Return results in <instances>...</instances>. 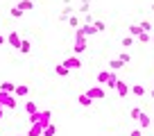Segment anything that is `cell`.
I'll list each match as a JSON object with an SVG mask.
<instances>
[{
  "label": "cell",
  "instance_id": "603a6c76",
  "mask_svg": "<svg viewBox=\"0 0 154 136\" xmlns=\"http://www.w3.org/2000/svg\"><path fill=\"white\" fill-rule=\"evenodd\" d=\"M77 11H82L84 16L91 14V0H82V5H79V9H77Z\"/></svg>",
  "mask_w": 154,
  "mask_h": 136
},
{
  "label": "cell",
  "instance_id": "f1b7e54d",
  "mask_svg": "<svg viewBox=\"0 0 154 136\" xmlns=\"http://www.w3.org/2000/svg\"><path fill=\"white\" fill-rule=\"evenodd\" d=\"M93 27L97 29V32H104L106 29V25H104V20H100V18H95V23H93Z\"/></svg>",
  "mask_w": 154,
  "mask_h": 136
},
{
  "label": "cell",
  "instance_id": "277c9868",
  "mask_svg": "<svg viewBox=\"0 0 154 136\" xmlns=\"http://www.w3.org/2000/svg\"><path fill=\"white\" fill-rule=\"evenodd\" d=\"M86 93H88V97H91V100H104V95H106V93H104V88H102L100 84L91 86V88H88Z\"/></svg>",
  "mask_w": 154,
  "mask_h": 136
},
{
  "label": "cell",
  "instance_id": "9a60e30c",
  "mask_svg": "<svg viewBox=\"0 0 154 136\" xmlns=\"http://www.w3.org/2000/svg\"><path fill=\"white\" fill-rule=\"evenodd\" d=\"M106 66H109V70H111V73H116V70H120V68H122V66H125V63H122V61H120V59L116 57V59H111V61H109V63H106Z\"/></svg>",
  "mask_w": 154,
  "mask_h": 136
},
{
  "label": "cell",
  "instance_id": "4316f807",
  "mask_svg": "<svg viewBox=\"0 0 154 136\" xmlns=\"http://www.w3.org/2000/svg\"><path fill=\"white\" fill-rule=\"evenodd\" d=\"M54 134H57V127H54L52 122H50V125L43 129V136H54Z\"/></svg>",
  "mask_w": 154,
  "mask_h": 136
},
{
  "label": "cell",
  "instance_id": "2e32d148",
  "mask_svg": "<svg viewBox=\"0 0 154 136\" xmlns=\"http://www.w3.org/2000/svg\"><path fill=\"white\" fill-rule=\"evenodd\" d=\"M54 73H57L59 77H68V75H70V68H66L63 63H57V66H54Z\"/></svg>",
  "mask_w": 154,
  "mask_h": 136
},
{
  "label": "cell",
  "instance_id": "ac0fdd59",
  "mask_svg": "<svg viewBox=\"0 0 154 136\" xmlns=\"http://www.w3.org/2000/svg\"><path fill=\"white\" fill-rule=\"evenodd\" d=\"M77 102H79L82 107H91V104H93V100L88 97V93H82V95L77 97Z\"/></svg>",
  "mask_w": 154,
  "mask_h": 136
},
{
  "label": "cell",
  "instance_id": "b9f144b4",
  "mask_svg": "<svg viewBox=\"0 0 154 136\" xmlns=\"http://www.w3.org/2000/svg\"><path fill=\"white\" fill-rule=\"evenodd\" d=\"M152 88H154V82H152Z\"/></svg>",
  "mask_w": 154,
  "mask_h": 136
},
{
  "label": "cell",
  "instance_id": "f546056e",
  "mask_svg": "<svg viewBox=\"0 0 154 136\" xmlns=\"http://www.w3.org/2000/svg\"><path fill=\"white\" fill-rule=\"evenodd\" d=\"M134 41H136L134 36H125V39L120 41V45H122V48H129V45H134Z\"/></svg>",
  "mask_w": 154,
  "mask_h": 136
},
{
  "label": "cell",
  "instance_id": "7c38bea8",
  "mask_svg": "<svg viewBox=\"0 0 154 136\" xmlns=\"http://www.w3.org/2000/svg\"><path fill=\"white\" fill-rule=\"evenodd\" d=\"M27 93H29V86H27V84H16L14 95L18 97V100H20V97H27Z\"/></svg>",
  "mask_w": 154,
  "mask_h": 136
},
{
  "label": "cell",
  "instance_id": "30bf717a",
  "mask_svg": "<svg viewBox=\"0 0 154 136\" xmlns=\"http://www.w3.org/2000/svg\"><path fill=\"white\" fill-rule=\"evenodd\" d=\"M129 91H131V88L120 79V82H118V86H116V93H118V97H127V95H129Z\"/></svg>",
  "mask_w": 154,
  "mask_h": 136
},
{
  "label": "cell",
  "instance_id": "83f0119b",
  "mask_svg": "<svg viewBox=\"0 0 154 136\" xmlns=\"http://www.w3.org/2000/svg\"><path fill=\"white\" fill-rule=\"evenodd\" d=\"M140 113H143V109H140V107H134V109H131V111H129V118H134V120H138V118H140Z\"/></svg>",
  "mask_w": 154,
  "mask_h": 136
},
{
  "label": "cell",
  "instance_id": "6da1fadb",
  "mask_svg": "<svg viewBox=\"0 0 154 136\" xmlns=\"http://www.w3.org/2000/svg\"><path fill=\"white\" fill-rule=\"evenodd\" d=\"M50 109H43V111H36L34 116H29V125L32 122H38V125H43V127H48L50 125Z\"/></svg>",
  "mask_w": 154,
  "mask_h": 136
},
{
  "label": "cell",
  "instance_id": "4fadbf2b",
  "mask_svg": "<svg viewBox=\"0 0 154 136\" xmlns=\"http://www.w3.org/2000/svg\"><path fill=\"white\" fill-rule=\"evenodd\" d=\"M77 29H79V32H82L84 36H93V34H97V29L93 27V25H86V23H82V25H79Z\"/></svg>",
  "mask_w": 154,
  "mask_h": 136
},
{
  "label": "cell",
  "instance_id": "cb8c5ba5",
  "mask_svg": "<svg viewBox=\"0 0 154 136\" xmlns=\"http://www.w3.org/2000/svg\"><path fill=\"white\" fill-rule=\"evenodd\" d=\"M136 41H138V43H143V45H145V43H152V34H149V32H143Z\"/></svg>",
  "mask_w": 154,
  "mask_h": 136
},
{
  "label": "cell",
  "instance_id": "484cf974",
  "mask_svg": "<svg viewBox=\"0 0 154 136\" xmlns=\"http://www.w3.org/2000/svg\"><path fill=\"white\" fill-rule=\"evenodd\" d=\"M18 7H20L23 11H29V9H34V2H32V0H20Z\"/></svg>",
  "mask_w": 154,
  "mask_h": 136
},
{
  "label": "cell",
  "instance_id": "ab89813d",
  "mask_svg": "<svg viewBox=\"0 0 154 136\" xmlns=\"http://www.w3.org/2000/svg\"><path fill=\"white\" fill-rule=\"evenodd\" d=\"M152 45H154V34H152Z\"/></svg>",
  "mask_w": 154,
  "mask_h": 136
},
{
  "label": "cell",
  "instance_id": "52a82bcc",
  "mask_svg": "<svg viewBox=\"0 0 154 136\" xmlns=\"http://www.w3.org/2000/svg\"><path fill=\"white\" fill-rule=\"evenodd\" d=\"M75 11H77V9H75L72 5H63V9L59 11V20H61V23H63V20H68L72 14H75Z\"/></svg>",
  "mask_w": 154,
  "mask_h": 136
},
{
  "label": "cell",
  "instance_id": "5b68a950",
  "mask_svg": "<svg viewBox=\"0 0 154 136\" xmlns=\"http://www.w3.org/2000/svg\"><path fill=\"white\" fill-rule=\"evenodd\" d=\"M63 66L66 68H70V70H79V68H82V59L77 57V54H72V57H68L66 61H61Z\"/></svg>",
  "mask_w": 154,
  "mask_h": 136
},
{
  "label": "cell",
  "instance_id": "d6986e66",
  "mask_svg": "<svg viewBox=\"0 0 154 136\" xmlns=\"http://www.w3.org/2000/svg\"><path fill=\"white\" fill-rule=\"evenodd\" d=\"M36 111H38V109H36V104H34L32 100H27V102H25V113H27V116H34Z\"/></svg>",
  "mask_w": 154,
  "mask_h": 136
},
{
  "label": "cell",
  "instance_id": "3957f363",
  "mask_svg": "<svg viewBox=\"0 0 154 136\" xmlns=\"http://www.w3.org/2000/svg\"><path fill=\"white\" fill-rule=\"evenodd\" d=\"M84 50H86V36H84V34L79 32V29H77V32H75V45H72V52H75L77 57H79V54H82Z\"/></svg>",
  "mask_w": 154,
  "mask_h": 136
},
{
  "label": "cell",
  "instance_id": "d590c367",
  "mask_svg": "<svg viewBox=\"0 0 154 136\" xmlns=\"http://www.w3.org/2000/svg\"><path fill=\"white\" fill-rule=\"evenodd\" d=\"M5 41H7V39H5V36H2V34H0V45H2V43H5Z\"/></svg>",
  "mask_w": 154,
  "mask_h": 136
},
{
  "label": "cell",
  "instance_id": "d6a6232c",
  "mask_svg": "<svg viewBox=\"0 0 154 136\" xmlns=\"http://www.w3.org/2000/svg\"><path fill=\"white\" fill-rule=\"evenodd\" d=\"M68 23H70V27H77V25H79V18H77L75 14H72L70 18H68Z\"/></svg>",
  "mask_w": 154,
  "mask_h": 136
},
{
  "label": "cell",
  "instance_id": "e575fe53",
  "mask_svg": "<svg viewBox=\"0 0 154 136\" xmlns=\"http://www.w3.org/2000/svg\"><path fill=\"white\" fill-rule=\"evenodd\" d=\"M2 118H5V109L0 107V120H2Z\"/></svg>",
  "mask_w": 154,
  "mask_h": 136
},
{
  "label": "cell",
  "instance_id": "9c48e42d",
  "mask_svg": "<svg viewBox=\"0 0 154 136\" xmlns=\"http://www.w3.org/2000/svg\"><path fill=\"white\" fill-rule=\"evenodd\" d=\"M43 129H45L43 125L32 122V125H29V129H27V136H43Z\"/></svg>",
  "mask_w": 154,
  "mask_h": 136
},
{
  "label": "cell",
  "instance_id": "836d02e7",
  "mask_svg": "<svg viewBox=\"0 0 154 136\" xmlns=\"http://www.w3.org/2000/svg\"><path fill=\"white\" fill-rule=\"evenodd\" d=\"M129 136H143V129H131Z\"/></svg>",
  "mask_w": 154,
  "mask_h": 136
},
{
  "label": "cell",
  "instance_id": "7402d4cb",
  "mask_svg": "<svg viewBox=\"0 0 154 136\" xmlns=\"http://www.w3.org/2000/svg\"><path fill=\"white\" fill-rule=\"evenodd\" d=\"M131 93H134L136 97H143L145 95V86L143 84H134V86H131Z\"/></svg>",
  "mask_w": 154,
  "mask_h": 136
},
{
  "label": "cell",
  "instance_id": "8992f818",
  "mask_svg": "<svg viewBox=\"0 0 154 136\" xmlns=\"http://www.w3.org/2000/svg\"><path fill=\"white\" fill-rule=\"evenodd\" d=\"M20 41H23V36H20L18 32H9V34H7V45H11V48L18 50L20 48Z\"/></svg>",
  "mask_w": 154,
  "mask_h": 136
},
{
  "label": "cell",
  "instance_id": "e0dca14e",
  "mask_svg": "<svg viewBox=\"0 0 154 136\" xmlns=\"http://www.w3.org/2000/svg\"><path fill=\"white\" fill-rule=\"evenodd\" d=\"M29 50H32V43H29V39H23V41H20V48H18V52L29 54Z\"/></svg>",
  "mask_w": 154,
  "mask_h": 136
},
{
  "label": "cell",
  "instance_id": "ba28073f",
  "mask_svg": "<svg viewBox=\"0 0 154 136\" xmlns=\"http://www.w3.org/2000/svg\"><path fill=\"white\" fill-rule=\"evenodd\" d=\"M147 127H152V116L143 111L140 118H138V129H147Z\"/></svg>",
  "mask_w": 154,
  "mask_h": 136
},
{
  "label": "cell",
  "instance_id": "8d00e7d4",
  "mask_svg": "<svg viewBox=\"0 0 154 136\" xmlns=\"http://www.w3.org/2000/svg\"><path fill=\"white\" fill-rule=\"evenodd\" d=\"M61 2H63V5H70V0H61Z\"/></svg>",
  "mask_w": 154,
  "mask_h": 136
},
{
  "label": "cell",
  "instance_id": "5bb4252c",
  "mask_svg": "<svg viewBox=\"0 0 154 136\" xmlns=\"http://www.w3.org/2000/svg\"><path fill=\"white\" fill-rule=\"evenodd\" d=\"M0 91H2V93H9V95H14L16 84H14V82H0Z\"/></svg>",
  "mask_w": 154,
  "mask_h": 136
},
{
  "label": "cell",
  "instance_id": "7a4b0ae2",
  "mask_svg": "<svg viewBox=\"0 0 154 136\" xmlns=\"http://www.w3.org/2000/svg\"><path fill=\"white\" fill-rule=\"evenodd\" d=\"M0 107H2V109H16V107H18V97L0 91Z\"/></svg>",
  "mask_w": 154,
  "mask_h": 136
},
{
  "label": "cell",
  "instance_id": "44dd1931",
  "mask_svg": "<svg viewBox=\"0 0 154 136\" xmlns=\"http://www.w3.org/2000/svg\"><path fill=\"white\" fill-rule=\"evenodd\" d=\"M9 16H11V18H23V16H25V11L20 9L18 5H16V7H11V9H9Z\"/></svg>",
  "mask_w": 154,
  "mask_h": 136
},
{
  "label": "cell",
  "instance_id": "ffe728a7",
  "mask_svg": "<svg viewBox=\"0 0 154 136\" xmlns=\"http://www.w3.org/2000/svg\"><path fill=\"white\" fill-rule=\"evenodd\" d=\"M129 36H134V39H138L140 34H143V29H140V25H129Z\"/></svg>",
  "mask_w": 154,
  "mask_h": 136
},
{
  "label": "cell",
  "instance_id": "4dcf8cb0",
  "mask_svg": "<svg viewBox=\"0 0 154 136\" xmlns=\"http://www.w3.org/2000/svg\"><path fill=\"white\" fill-rule=\"evenodd\" d=\"M118 59H120L122 63H129L131 61V54L129 52H120V54H118Z\"/></svg>",
  "mask_w": 154,
  "mask_h": 136
},
{
  "label": "cell",
  "instance_id": "60d3db41",
  "mask_svg": "<svg viewBox=\"0 0 154 136\" xmlns=\"http://www.w3.org/2000/svg\"><path fill=\"white\" fill-rule=\"evenodd\" d=\"M152 125H154V118H152Z\"/></svg>",
  "mask_w": 154,
  "mask_h": 136
},
{
  "label": "cell",
  "instance_id": "74e56055",
  "mask_svg": "<svg viewBox=\"0 0 154 136\" xmlns=\"http://www.w3.org/2000/svg\"><path fill=\"white\" fill-rule=\"evenodd\" d=\"M149 95H152V100H154V88H152V91H149Z\"/></svg>",
  "mask_w": 154,
  "mask_h": 136
},
{
  "label": "cell",
  "instance_id": "1f68e13d",
  "mask_svg": "<svg viewBox=\"0 0 154 136\" xmlns=\"http://www.w3.org/2000/svg\"><path fill=\"white\" fill-rule=\"evenodd\" d=\"M140 29H143V32H149V34H152V23H149V20H143V23H140Z\"/></svg>",
  "mask_w": 154,
  "mask_h": 136
},
{
  "label": "cell",
  "instance_id": "f35d334b",
  "mask_svg": "<svg viewBox=\"0 0 154 136\" xmlns=\"http://www.w3.org/2000/svg\"><path fill=\"white\" fill-rule=\"evenodd\" d=\"M149 9H152V11H154V2H152V7H149Z\"/></svg>",
  "mask_w": 154,
  "mask_h": 136
},
{
  "label": "cell",
  "instance_id": "8fae6325",
  "mask_svg": "<svg viewBox=\"0 0 154 136\" xmlns=\"http://www.w3.org/2000/svg\"><path fill=\"white\" fill-rule=\"evenodd\" d=\"M111 75H113V73H111L109 68H106V70H100V73H97V84H100V86L104 84V86H106V82L111 79Z\"/></svg>",
  "mask_w": 154,
  "mask_h": 136
},
{
  "label": "cell",
  "instance_id": "d4e9b609",
  "mask_svg": "<svg viewBox=\"0 0 154 136\" xmlns=\"http://www.w3.org/2000/svg\"><path fill=\"white\" fill-rule=\"evenodd\" d=\"M118 82H120V79H118V75H111V79L109 82H106V88H111V91H116V86H118Z\"/></svg>",
  "mask_w": 154,
  "mask_h": 136
}]
</instances>
